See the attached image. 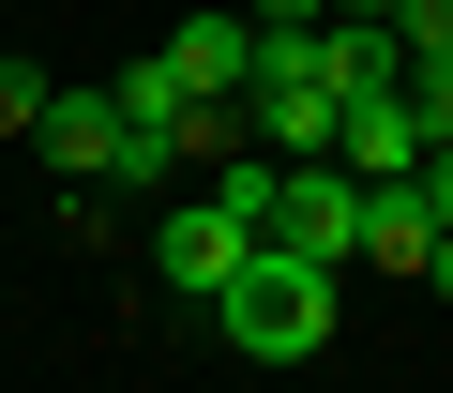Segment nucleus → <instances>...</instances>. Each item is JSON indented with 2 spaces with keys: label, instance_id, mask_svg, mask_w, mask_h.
Masks as SVG:
<instances>
[{
  "label": "nucleus",
  "instance_id": "obj_1",
  "mask_svg": "<svg viewBox=\"0 0 453 393\" xmlns=\"http://www.w3.org/2000/svg\"><path fill=\"white\" fill-rule=\"evenodd\" d=\"M211 333H226V363H257V378L318 363V348H333V258H303V243H257L242 273H226Z\"/></svg>",
  "mask_w": 453,
  "mask_h": 393
},
{
  "label": "nucleus",
  "instance_id": "obj_2",
  "mask_svg": "<svg viewBox=\"0 0 453 393\" xmlns=\"http://www.w3.org/2000/svg\"><path fill=\"white\" fill-rule=\"evenodd\" d=\"M257 243H273V227H257V212H242V196H181V212H166V227H151V273H166V288H181V303H226V273H242V258H257Z\"/></svg>",
  "mask_w": 453,
  "mask_h": 393
},
{
  "label": "nucleus",
  "instance_id": "obj_3",
  "mask_svg": "<svg viewBox=\"0 0 453 393\" xmlns=\"http://www.w3.org/2000/svg\"><path fill=\"white\" fill-rule=\"evenodd\" d=\"M273 243H303V258H363V166H348V151H318V166L273 181Z\"/></svg>",
  "mask_w": 453,
  "mask_h": 393
},
{
  "label": "nucleus",
  "instance_id": "obj_4",
  "mask_svg": "<svg viewBox=\"0 0 453 393\" xmlns=\"http://www.w3.org/2000/svg\"><path fill=\"white\" fill-rule=\"evenodd\" d=\"M333 151H348L363 181L423 166V151H438V136H423V91H408V76H363V91H348V136H333Z\"/></svg>",
  "mask_w": 453,
  "mask_h": 393
},
{
  "label": "nucleus",
  "instance_id": "obj_5",
  "mask_svg": "<svg viewBox=\"0 0 453 393\" xmlns=\"http://www.w3.org/2000/svg\"><path fill=\"white\" fill-rule=\"evenodd\" d=\"M121 136H136V121H121V91H46V121H31V151H46L61 181H106V166H121Z\"/></svg>",
  "mask_w": 453,
  "mask_h": 393
},
{
  "label": "nucleus",
  "instance_id": "obj_6",
  "mask_svg": "<svg viewBox=\"0 0 453 393\" xmlns=\"http://www.w3.org/2000/svg\"><path fill=\"white\" fill-rule=\"evenodd\" d=\"M363 258H378V273H423V258H438V196H423V166L363 181Z\"/></svg>",
  "mask_w": 453,
  "mask_h": 393
},
{
  "label": "nucleus",
  "instance_id": "obj_7",
  "mask_svg": "<svg viewBox=\"0 0 453 393\" xmlns=\"http://www.w3.org/2000/svg\"><path fill=\"white\" fill-rule=\"evenodd\" d=\"M166 61H181V91H211V106H226V91L257 76V16H226V0H211V16H181V31H166Z\"/></svg>",
  "mask_w": 453,
  "mask_h": 393
},
{
  "label": "nucleus",
  "instance_id": "obj_8",
  "mask_svg": "<svg viewBox=\"0 0 453 393\" xmlns=\"http://www.w3.org/2000/svg\"><path fill=\"white\" fill-rule=\"evenodd\" d=\"M393 46L408 61H453V0H393Z\"/></svg>",
  "mask_w": 453,
  "mask_h": 393
},
{
  "label": "nucleus",
  "instance_id": "obj_9",
  "mask_svg": "<svg viewBox=\"0 0 453 393\" xmlns=\"http://www.w3.org/2000/svg\"><path fill=\"white\" fill-rule=\"evenodd\" d=\"M31 121H46V76H31V61H0V136H31Z\"/></svg>",
  "mask_w": 453,
  "mask_h": 393
},
{
  "label": "nucleus",
  "instance_id": "obj_10",
  "mask_svg": "<svg viewBox=\"0 0 453 393\" xmlns=\"http://www.w3.org/2000/svg\"><path fill=\"white\" fill-rule=\"evenodd\" d=\"M408 91H423V136H453V61H408Z\"/></svg>",
  "mask_w": 453,
  "mask_h": 393
},
{
  "label": "nucleus",
  "instance_id": "obj_11",
  "mask_svg": "<svg viewBox=\"0 0 453 393\" xmlns=\"http://www.w3.org/2000/svg\"><path fill=\"white\" fill-rule=\"evenodd\" d=\"M423 196H438V227H453V136H438V151H423Z\"/></svg>",
  "mask_w": 453,
  "mask_h": 393
},
{
  "label": "nucleus",
  "instance_id": "obj_12",
  "mask_svg": "<svg viewBox=\"0 0 453 393\" xmlns=\"http://www.w3.org/2000/svg\"><path fill=\"white\" fill-rule=\"evenodd\" d=\"M423 288H438V303H453V227H438V258H423Z\"/></svg>",
  "mask_w": 453,
  "mask_h": 393
},
{
  "label": "nucleus",
  "instance_id": "obj_13",
  "mask_svg": "<svg viewBox=\"0 0 453 393\" xmlns=\"http://www.w3.org/2000/svg\"><path fill=\"white\" fill-rule=\"evenodd\" d=\"M333 16H393V0H333Z\"/></svg>",
  "mask_w": 453,
  "mask_h": 393
}]
</instances>
